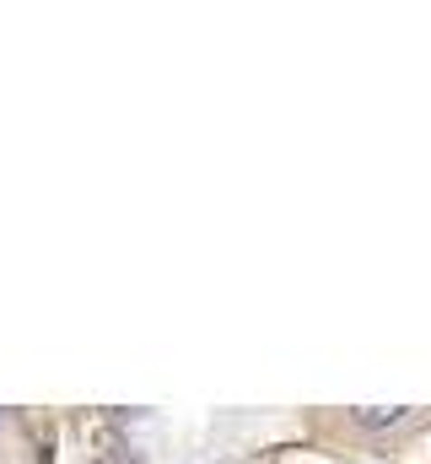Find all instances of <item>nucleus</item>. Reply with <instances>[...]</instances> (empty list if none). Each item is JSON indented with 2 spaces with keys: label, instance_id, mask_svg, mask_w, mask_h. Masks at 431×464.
Returning <instances> with one entry per match:
<instances>
[{
  "label": "nucleus",
  "instance_id": "obj_2",
  "mask_svg": "<svg viewBox=\"0 0 431 464\" xmlns=\"http://www.w3.org/2000/svg\"><path fill=\"white\" fill-rule=\"evenodd\" d=\"M0 427H5V416H0Z\"/></svg>",
  "mask_w": 431,
  "mask_h": 464
},
{
  "label": "nucleus",
  "instance_id": "obj_1",
  "mask_svg": "<svg viewBox=\"0 0 431 464\" xmlns=\"http://www.w3.org/2000/svg\"><path fill=\"white\" fill-rule=\"evenodd\" d=\"M405 411L399 405H367V411H356V427H394Z\"/></svg>",
  "mask_w": 431,
  "mask_h": 464
}]
</instances>
